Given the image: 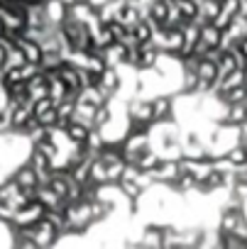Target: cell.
<instances>
[{
  "label": "cell",
  "instance_id": "1",
  "mask_svg": "<svg viewBox=\"0 0 247 249\" xmlns=\"http://www.w3.org/2000/svg\"><path fill=\"white\" fill-rule=\"evenodd\" d=\"M44 213H47V205H44L39 198H32V200L22 203V205L15 210V215H13L10 222H13L18 230H22V227H30V225H35L37 220H42Z\"/></svg>",
  "mask_w": 247,
  "mask_h": 249
},
{
  "label": "cell",
  "instance_id": "2",
  "mask_svg": "<svg viewBox=\"0 0 247 249\" xmlns=\"http://www.w3.org/2000/svg\"><path fill=\"white\" fill-rule=\"evenodd\" d=\"M128 49H130V44H125V42H110L108 47H103L98 52L103 54L108 66H122L128 59Z\"/></svg>",
  "mask_w": 247,
  "mask_h": 249
},
{
  "label": "cell",
  "instance_id": "3",
  "mask_svg": "<svg viewBox=\"0 0 247 249\" xmlns=\"http://www.w3.org/2000/svg\"><path fill=\"white\" fill-rule=\"evenodd\" d=\"M174 117V100L169 95H159L152 100V124L154 122H169Z\"/></svg>",
  "mask_w": 247,
  "mask_h": 249
},
{
  "label": "cell",
  "instance_id": "4",
  "mask_svg": "<svg viewBox=\"0 0 247 249\" xmlns=\"http://www.w3.org/2000/svg\"><path fill=\"white\" fill-rule=\"evenodd\" d=\"M13 181H15L20 188H35V186L39 183V176H37V171L32 169V164H27V166H22V169H18V171L13 174Z\"/></svg>",
  "mask_w": 247,
  "mask_h": 249
},
{
  "label": "cell",
  "instance_id": "5",
  "mask_svg": "<svg viewBox=\"0 0 247 249\" xmlns=\"http://www.w3.org/2000/svg\"><path fill=\"white\" fill-rule=\"evenodd\" d=\"M198 39L206 42L210 49H213V47H220V42H223V30L215 27L213 22H203V25H201V35H198Z\"/></svg>",
  "mask_w": 247,
  "mask_h": 249
},
{
  "label": "cell",
  "instance_id": "6",
  "mask_svg": "<svg viewBox=\"0 0 247 249\" xmlns=\"http://www.w3.org/2000/svg\"><path fill=\"white\" fill-rule=\"evenodd\" d=\"M174 5L184 15V20H196V15H198V0H174Z\"/></svg>",
  "mask_w": 247,
  "mask_h": 249
},
{
  "label": "cell",
  "instance_id": "7",
  "mask_svg": "<svg viewBox=\"0 0 247 249\" xmlns=\"http://www.w3.org/2000/svg\"><path fill=\"white\" fill-rule=\"evenodd\" d=\"M225 157L232 161V166H242V164H247V147L242 142H237L235 147H230L225 152Z\"/></svg>",
  "mask_w": 247,
  "mask_h": 249
},
{
  "label": "cell",
  "instance_id": "8",
  "mask_svg": "<svg viewBox=\"0 0 247 249\" xmlns=\"http://www.w3.org/2000/svg\"><path fill=\"white\" fill-rule=\"evenodd\" d=\"M110 107H108V103H103V105H98L95 110H93V127H98V130H103V124H108L110 122Z\"/></svg>",
  "mask_w": 247,
  "mask_h": 249
},
{
  "label": "cell",
  "instance_id": "9",
  "mask_svg": "<svg viewBox=\"0 0 247 249\" xmlns=\"http://www.w3.org/2000/svg\"><path fill=\"white\" fill-rule=\"evenodd\" d=\"M235 49H237V54L242 56V61L247 64V37H242V39H237V42H235Z\"/></svg>",
  "mask_w": 247,
  "mask_h": 249
},
{
  "label": "cell",
  "instance_id": "10",
  "mask_svg": "<svg viewBox=\"0 0 247 249\" xmlns=\"http://www.w3.org/2000/svg\"><path fill=\"white\" fill-rule=\"evenodd\" d=\"M59 3H64V5H66V8H71V5H74V3H76V0H59Z\"/></svg>",
  "mask_w": 247,
  "mask_h": 249
}]
</instances>
